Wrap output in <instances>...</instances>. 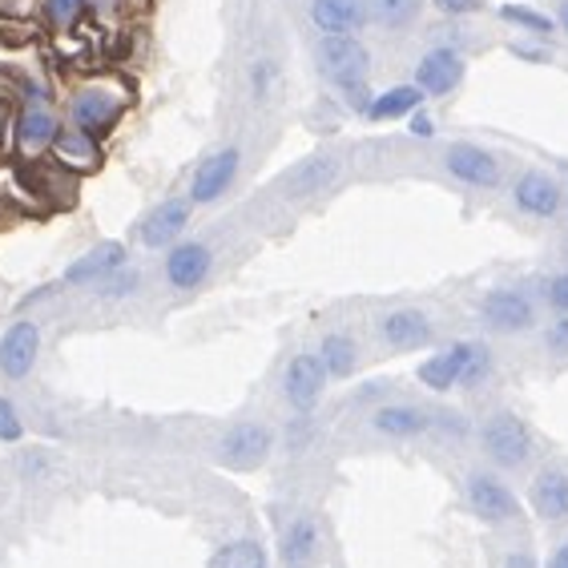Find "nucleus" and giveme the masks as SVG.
<instances>
[{
  "mask_svg": "<svg viewBox=\"0 0 568 568\" xmlns=\"http://www.w3.org/2000/svg\"><path fill=\"white\" fill-rule=\"evenodd\" d=\"M480 448L496 468L516 471L532 459L536 436H532V427L516 416V412H493V416L480 424Z\"/></svg>",
  "mask_w": 568,
  "mask_h": 568,
  "instance_id": "1",
  "label": "nucleus"
},
{
  "mask_svg": "<svg viewBox=\"0 0 568 568\" xmlns=\"http://www.w3.org/2000/svg\"><path fill=\"white\" fill-rule=\"evenodd\" d=\"M315 65L318 73L327 77L331 85H359L367 81V69H372V53H367V44L355 41V33H331L318 41L315 49Z\"/></svg>",
  "mask_w": 568,
  "mask_h": 568,
  "instance_id": "2",
  "label": "nucleus"
},
{
  "mask_svg": "<svg viewBox=\"0 0 568 568\" xmlns=\"http://www.w3.org/2000/svg\"><path fill=\"white\" fill-rule=\"evenodd\" d=\"M464 500H468V513L488 528H504L520 520V500L493 471H471L468 484H464Z\"/></svg>",
  "mask_w": 568,
  "mask_h": 568,
  "instance_id": "3",
  "label": "nucleus"
},
{
  "mask_svg": "<svg viewBox=\"0 0 568 568\" xmlns=\"http://www.w3.org/2000/svg\"><path fill=\"white\" fill-rule=\"evenodd\" d=\"M480 323L496 335H520L536 327V298L520 286H496L480 298Z\"/></svg>",
  "mask_w": 568,
  "mask_h": 568,
  "instance_id": "4",
  "label": "nucleus"
},
{
  "mask_svg": "<svg viewBox=\"0 0 568 568\" xmlns=\"http://www.w3.org/2000/svg\"><path fill=\"white\" fill-rule=\"evenodd\" d=\"M513 206L536 222H552L565 210V186L545 170H525L513 182Z\"/></svg>",
  "mask_w": 568,
  "mask_h": 568,
  "instance_id": "5",
  "label": "nucleus"
},
{
  "mask_svg": "<svg viewBox=\"0 0 568 568\" xmlns=\"http://www.w3.org/2000/svg\"><path fill=\"white\" fill-rule=\"evenodd\" d=\"M444 165H448V174L456 178V182H464V186H471V190H496L504 178L500 158L476 142L448 145V150H444Z\"/></svg>",
  "mask_w": 568,
  "mask_h": 568,
  "instance_id": "6",
  "label": "nucleus"
},
{
  "mask_svg": "<svg viewBox=\"0 0 568 568\" xmlns=\"http://www.w3.org/2000/svg\"><path fill=\"white\" fill-rule=\"evenodd\" d=\"M274 448V432L266 424H254V419H246V424H234L222 436L219 444V459L226 464V468H258L266 456H271Z\"/></svg>",
  "mask_w": 568,
  "mask_h": 568,
  "instance_id": "7",
  "label": "nucleus"
},
{
  "mask_svg": "<svg viewBox=\"0 0 568 568\" xmlns=\"http://www.w3.org/2000/svg\"><path fill=\"white\" fill-rule=\"evenodd\" d=\"M323 392H327V367L318 363V355L303 351V355H295V359L286 363L283 395H286V404L295 407L298 416H306V412L323 399Z\"/></svg>",
  "mask_w": 568,
  "mask_h": 568,
  "instance_id": "8",
  "label": "nucleus"
},
{
  "mask_svg": "<svg viewBox=\"0 0 568 568\" xmlns=\"http://www.w3.org/2000/svg\"><path fill=\"white\" fill-rule=\"evenodd\" d=\"M239 162H242V153L234 150V145L214 150L210 158H202V165L194 170V182H190V202H197V206L219 202V197L234 186V178H239Z\"/></svg>",
  "mask_w": 568,
  "mask_h": 568,
  "instance_id": "9",
  "label": "nucleus"
},
{
  "mask_svg": "<svg viewBox=\"0 0 568 568\" xmlns=\"http://www.w3.org/2000/svg\"><path fill=\"white\" fill-rule=\"evenodd\" d=\"M464 81V57L456 49H427L416 65V85L424 98H448Z\"/></svg>",
  "mask_w": 568,
  "mask_h": 568,
  "instance_id": "10",
  "label": "nucleus"
},
{
  "mask_svg": "<svg viewBox=\"0 0 568 568\" xmlns=\"http://www.w3.org/2000/svg\"><path fill=\"white\" fill-rule=\"evenodd\" d=\"M210 266H214V254L206 242H178L174 251L165 254V283L174 291H194L206 283Z\"/></svg>",
  "mask_w": 568,
  "mask_h": 568,
  "instance_id": "11",
  "label": "nucleus"
},
{
  "mask_svg": "<svg viewBox=\"0 0 568 568\" xmlns=\"http://www.w3.org/2000/svg\"><path fill=\"white\" fill-rule=\"evenodd\" d=\"M432 335H436L432 318H427L424 311H416V306H399V311H392V315L379 318V339L387 343L392 351L427 347V343H432Z\"/></svg>",
  "mask_w": 568,
  "mask_h": 568,
  "instance_id": "12",
  "label": "nucleus"
},
{
  "mask_svg": "<svg viewBox=\"0 0 568 568\" xmlns=\"http://www.w3.org/2000/svg\"><path fill=\"white\" fill-rule=\"evenodd\" d=\"M37 351H41V331L37 323H12L0 339V375L4 379H24L33 372Z\"/></svg>",
  "mask_w": 568,
  "mask_h": 568,
  "instance_id": "13",
  "label": "nucleus"
},
{
  "mask_svg": "<svg viewBox=\"0 0 568 568\" xmlns=\"http://www.w3.org/2000/svg\"><path fill=\"white\" fill-rule=\"evenodd\" d=\"M528 500H532L536 516L540 520H568V471L557 468V464H548L532 476V488H528Z\"/></svg>",
  "mask_w": 568,
  "mask_h": 568,
  "instance_id": "14",
  "label": "nucleus"
},
{
  "mask_svg": "<svg viewBox=\"0 0 568 568\" xmlns=\"http://www.w3.org/2000/svg\"><path fill=\"white\" fill-rule=\"evenodd\" d=\"M311 21L323 37L355 33L367 24V0H311Z\"/></svg>",
  "mask_w": 568,
  "mask_h": 568,
  "instance_id": "15",
  "label": "nucleus"
},
{
  "mask_svg": "<svg viewBox=\"0 0 568 568\" xmlns=\"http://www.w3.org/2000/svg\"><path fill=\"white\" fill-rule=\"evenodd\" d=\"M468 347L471 343H452V347L436 351L432 359L419 363V383L439 395L459 387V375H464V363H468Z\"/></svg>",
  "mask_w": 568,
  "mask_h": 568,
  "instance_id": "16",
  "label": "nucleus"
},
{
  "mask_svg": "<svg viewBox=\"0 0 568 568\" xmlns=\"http://www.w3.org/2000/svg\"><path fill=\"white\" fill-rule=\"evenodd\" d=\"M186 226H190V202L170 197V202H162V206L142 222V242L158 251V246H170V242L182 239V230Z\"/></svg>",
  "mask_w": 568,
  "mask_h": 568,
  "instance_id": "17",
  "label": "nucleus"
},
{
  "mask_svg": "<svg viewBox=\"0 0 568 568\" xmlns=\"http://www.w3.org/2000/svg\"><path fill=\"white\" fill-rule=\"evenodd\" d=\"M372 427L387 439H416V436H424L427 427H432V416H427L424 407L387 404L372 416Z\"/></svg>",
  "mask_w": 568,
  "mask_h": 568,
  "instance_id": "18",
  "label": "nucleus"
},
{
  "mask_svg": "<svg viewBox=\"0 0 568 568\" xmlns=\"http://www.w3.org/2000/svg\"><path fill=\"white\" fill-rule=\"evenodd\" d=\"M118 113H121V105L110 93H101V89H85V93H77V101H73V125L81 133H89V138L113 130Z\"/></svg>",
  "mask_w": 568,
  "mask_h": 568,
  "instance_id": "19",
  "label": "nucleus"
},
{
  "mask_svg": "<svg viewBox=\"0 0 568 568\" xmlns=\"http://www.w3.org/2000/svg\"><path fill=\"white\" fill-rule=\"evenodd\" d=\"M118 266H125V246L121 242H101L89 254H81L73 266L65 271V283L81 286V283H101L105 274H113Z\"/></svg>",
  "mask_w": 568,
  "mask_h": 568,
  "instance_id": "20",
  "label": "nucleus"
},
{
  "mask_svg": "<svg viewBox=\"0 0 568 568\" xmlns=\"http://www.w3.org/2000/svg\"><path fill=\"white\" fill-rule=\"evenodd\" d=\"M335 174H339V162L327 158V153H315V158H306L303 165H295V170L283 178V190L291 197H306V194H315V190H327L331 182H335Z\"/></svg>",
  "mask_w": 568,
  "mask_h": 568,
  "instance_id": "21",
  "label": "nucleus"
},
{
  "mask_svg": "<svg viewBox=\"0 0 568 568\" xmlns=\"http://www.w3.org/2000/svg\"><path fill=\"white\" fill-rule=\"evenodd\" d=\"M318 552V525L315 516H295L283 528V565L286 568H306Z\"/></svg>",
  "mask_w": 568,
  "mask_h": 568,
  "instance_id": "22",
  "label": "nucleus"
},
{
  "mask_svg": "<svg viewBox=\"0 0 568 568\" xmlns=\"http://www.w3.org/2000/svg\"><path fill=\"white\" fill-rule=\"evenodd\" d=\"M318 363L327 367V379H347V375L355 372V363H359V347H355L351 335L331 331V335H323V343H318Z\"/></svg>",
  "mask_w": 568,
  "mask_h": 568,
  "instance_id": "23",
  "label": "nucleus"
},
{
  "mask_svg": "<svg viewBox=\"0 0 568 568\" xmlns=\"http://www.w3.org/2000/svg\"><path fill=\"white\" fill-rule=\"evenodd\" d=\"M419 101H424L419 85H395V89H387V93H375L372 105H367V118H372V121L407 118V113L419 110Z\"/></svg>",
  "mask_w": 568,
  "mask_h": 568,
  "instance_id": "24",
  "label": "nucleus"
},
{
  "mask_svg": "<svg viewBox=\"0 0 568 568\" xmlns=\"http://www.w3.org/2000/svg\"><path fill=\"white\" fill-rule=\"evenodd\" d=\"M424 0H367V17L387 29V33H404L407 24H416Z\"/></svg>",
  "mask_w": 568,
  "mask_h": 568,
  "instance_id": "25",
  "label": "nucleus"
},
{
  "mask_svg": "<svg viewBox=\"0 0 568 568\" xmlns=\"http://www.w3.org/2000/svg\"><path fill=\"white\" fill-rule=\"evenodd\" d=\"M57 142V118L49 110H29L21 118V145L24 150H44Z\"/></svg>",
  "mask_w": 568,
  "mask_h": 568,
  "instance_id": "26",
  "label": "nucleus"
},
{
  "mask_svg": "<svg viewBox=\"0 0 568 568\" xmlns=\"http://www.w3.org/2000/svg\"><path fill=\"white\" fill-rule=\"evenodd\" d=\"M214 568H266V552L258 540H230L226 548H219Z\"/></svg>",
  "mask_w": 568,
  "mask_h": 568,
  "instance_id": "27",
  "label": "nucleus"
},
{
  "mask_svg": "<svg viewBox=\"0 0 568 568\" xmlns=\"http://www.w3.org/2000/svg\"><path fill=\"white\" fill-rule=\"evenodd\" d=\"M500 17L516 29H525V33H536V37H552L557 33V21L548 17V12L532 9V4H504Z\"/></svg>",
  "mask_w": 568,
  "mask_h": 568,
  "instance_id": "28",
  "label": "nucleus"
},
{
  "mask_svg": "<svg viewBox=\"0 0 568 568\" xmlns=\"http://www.w3.org/2000/svg\"><path fill=\"white\" fill-rule=\"evenodd\" d=\"M57 153L65 158V162H73V165H98V145H93V138L89 133H69V138H61L57 133Z\"/></svg>",
  "mask_w": 568,
  "mask_h": 568,
  "instance_id": "29",
  "label": "nucleus"
},
{
  "mask_svg": "<svg viewBox=\"0 0 568 568\" xmlns=\"http://www.w3.org/2000/svg\"><path fill=\"white\" fill-rule=\"evenodd\" d=\"M101 295L105 298H121V295H133V291H138V283H142V278H138V271H113V274H105V278H101Z\"/></svg>",
  "mask_w": 568,
  "mask_h": 568,
  "instance_id": "30",
  "label": "nucleus"
},
{
  "mask_svg": "<svg viewBox=\"0 0 568 568\" xmlns=\"http://www.w3.org/2000/svg\"><path fill=\"white\" fill-rule=\"evenodd\" d=\"M545 303L557 311V315H568V271H557L545 278Z\"/></svg>",
  "mask_w": 568,
  "mask_h": 568,
  "instance_id": "31",
  "label": "nucleus"
},
{
  "mask_svg": "<svg viewBox=\"0 0 568 568\" xmlns=\"http://www.w3.org/2000/svg\"><path fill=\"white\" fill-rule=\"evenodd\" d=\"M545 351L548 355H560V359H568V315L552 318L545 331Z\"/></svg>",
  "mask_w": 568,
  "mask_h": 568,
  "instance_id": "32",
  "label": "nucleus"
},
{
  "mask_svg": "<svg viewBox=\"0 0 568 568\" xmlns=\"http://www.w3.org/2000/svg\"><path fill=\"white\" fill-rule=\"evenodd\" d=\"M0 439L4 444H12V439H21V416L12 412V404L0 395Z\"/></svg>",
  "mask_w": 568,
  "mask_h": 568,
  "instance_id": "33",
  "label": "nucleus"
},
{
  "mask_svg": "<svg viewBox=\"0 0 568 568\" xmlns=\"http://www.w3.org/2000/svg\"><path fill=\"white\" fill-rule=\"evenodd\" d=\"M439 12H448V17H468V12L484 9V0H432Z\"/></svg>",
  "mask_w": 568,
  "mask_h": 568,
  "instance_id": "34",
  "label": "nucleus"
},
{
  "mask_svg": "<svg viewBox=\"0 0 568 568\" xmlns=\"http://www.w3.org/2000/svg\"><path fill=\"white\" fill-rule=\"evenodd\" d=\"M343 98H347L351 110L367 113V105H372V89H367V81H359V85H347V89H343Z\"/></svg>",
  "mask_w": 568,
  "mask_h": 568,
  "instance_id": "35",
  "label": "nucleus"
},
{
  "mask_svg": "<svg viewBox=\"0 0 568 568\" xmlns=\"http://www.w3.org/2000/svg\"><path fill=\"white\" fill-rule=\"evenodd\" d=\"M77 9H81V0H49V17H53L57 24H69V21H73Z\"/></svg>",
  "mask_w": 568,
  "mask_h": 568,
  "instance_id": "36",
  "label": "nucleus"
},
{
  "mask_svg": "<svg viewBox=\"0 0 568 568\" xmlns=\"http://www.w3.org/2000/svg\"><path fill=\"white\" fill-rule=\"evenodd\" d=\"M504 568H540V560H536L528 548H513V552L504 557Z\"/></svg>",
  "mask_w": 568,
  "mask_h": 568,
  "instance_id": "37",
  "label": "nucleus"
},
{
  "mask_svg": "<svg viewBox=\"0 0 568 568\" xmlns=\"http://www.w3.org/2000/svg\"><path fill=\"white\" fill-rule=\"evenodd\" d=\"M412 133H416V138H432V133H436V121L416 110V113H412Z\"/></svg>",
  "mask_w": 568,
  "mask_h": 568,
  "instance_id": "38",
  "label": "nucleus"
},
{
  "mask_svg": "<svg viewBox=\"0 0 568 568\" xmlns=\"http://www.w3.org/2000/svg\"><path fill=\"white\" fill-rule=\"evenodd\" d=\"M513 57H520V61H548V49H532V44H513Z\"/></svg>",
  "mask_w": 568,
  "mask_h": 568,
  "instance_id": "39",
  "label": "nucleus"
},
{
  "mask_svg": "<svg viewBox=\"0 0 568 568\" xmlns=\"http://www.w3.org/2000/svg\"><path fill=\"white\" fill-rule=\"evenodd\" d=\"M545 568H568V540H560V545L552 548V557H548Z\"/></svg>",
  "mask_w": 568,
  "mask_h": 568,
  "instance_id": "40",
  "label": "nucleus"
},
{
  "mask_svg": "<svg viewBox=\"0 0 568 568\" xmlns=\"http://www.w3.org/2000/svg\"><path fill=\"white\" fill-rule=\"evenodd\" d=\"M557 29H565V37H568V0H560V12H557Z\"/></svg>",
  "mask_w": 568,
  "mask_h": 568,
  "instance_id": "41",
  "label": "nucleus"
}]
</instances>
